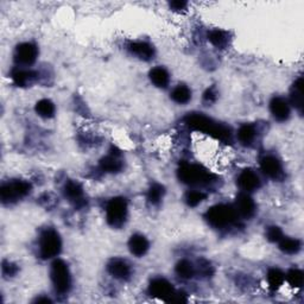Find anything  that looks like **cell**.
<instances>
[{"instance_id": "484cf974", "label": "cell", "mask_w": 304, "mask_h": 304, "mask_svg": "<svg viewBox=\"0 0 304 304\" xmlns=\"http://www.w3.org/2000/svg\"><path fill=\"white\" fill-rule=\"evenodd\" d=\"M101 169L107 171V173H119L121 169H123V163L118 160L117 157L113 156H108L105 157L104 160L100 162Z\"/></svg>"}, {"instance_id": "d6a6232c", "label": "cell", "mask_w": 304, "mask_h": 304, "mask_svg": "<svg viewBox=\"0 0 304 304\" xmlns=\"http://www.w3.org/2000/svg\"><path fill=\"white\" fill-rule=\"evenodd\" d=\"M18 267L13 264L9 263V262H4L3 263V273L5 276H15L17 273Z\"/></svg>"}, {"instance_id": "f546056e", "label": "cell", "mask_w": 304, "mask_h": 304, "mask_svg": "<svg viewBox=\"0 0 304 304\" xmlns=\"http://www.w3.org/2000/svg\"><path fill=\"white\" fill-rule=\"evenodd\" d=\"M163 195H164V187L156 183L150 188V190H148L147 200L150 201L152 204H158L161 202Z\"/></svg>"}, {"instance_id": "3957f363", "label": "cell", "mask_w": 304, "mask_h": 304, "mask_svg": "<svg viewBox=\"0 0 304 304\" xmlns=\"http://www.w3.org/2000/svg\"><path fill=\"white\" fill-rule=\"evenodd\" d=\"M178 177L183 183L189 184V186H197V184H204L210 182L213 175L201 165L184 163L178 170Z\"/></svg>"}, {"instance_id": "9c48e42d", "label": "cell", "mask_w": 304, "mask_h": 304, "mask_svg": "<svg viewBox=\"0 0 304 304\" xmlns=\"http://www.w3.org/2000/svg\"><path fill=\"white\" fill-rule=\"evenodd\" d=\"M38 49L32 43H22L16 49V61L23 65H30L37 59Z\"/></svg>"}, {"instance_id": "1f68e13d", "label": "cell", "mask_w": 304, "mask_h": 304, "mask_svg": "<svg viewBox=\"0 0 304 304\" xmlns=\"http://www.w3.org/2000/svg\"><path fill=\"white\" fill-rule=\"evenodd\" d=\"M266 237H267V239H269L270 241H272V243H278V241L283 238V232L279 227L272 226L267 230Z\"/></svg>"}, {"instance_id": "cb8c5ba5", "label": "cell", "mask_w": 304, "mask_h": 304, "mask_svg": "<svg viewBox=\"0 0 304 304\" xmlns=\"http://www.w3.org/2000/svg\"><path fill=\"white\" fill-rule=\"evenodd\" d=\"M278 243L280 251L286 254H296L300 250V241L292 238H282Z\"/></svg>"}, {"instance_id": "6da1fadb", "label": "cell", "mask_w": 304, "mask_h": 304, "mask_svg": "<svg viewBox=\"0 0 304 304\" xmlns=\"http://www.w3.org/2000/svg\"><path fill=\"white\" fill-rule=\"evenodd\" d=\"M186 123L191 130L210 135L217 140L227 141L231 139L230 128L215 123L203 114H189L186 118Z\"/></svg>"}, {"instance_id": "5bb4252c", "label": "cell", "mask_w": 304, "mask_h": 304, "mask_svg": "<svg viewBox=\"0 0 304 304\" xmlns=\"http://www.w3.org/2000/svg\"><path fill=\"white\" fill-rule=\"evenodd\" d=\"M260 168H262L263 173L271 178H278L282 174L280 162L272 156L264 157L260 162Z\"/></svg>"}, {"instance_id": "7402d4cb", "label": "cell", "mask_w": 304, "mask_h": 304, "mask_svg": "<svg viewBox=\"0 0 304 304\" xmlns=\"http://www.w3.org/2000/svg\"><path fill=\"white\" fill-rule=\"evenodd\" d=\"M291 101L295 107L302 113L303 110V79L299 78L292 87Z\"/></svg>"}, {"instance_id": "e0dca14e", "label": "cell", "mask_w": 304, "mask_h": 304, "mask_svg": "<svg viewBox=\"0 0 304 304\" xmlns=\"http://www.w3.org/2000/svg\"><path fill=\"white\" fill-rule=\"evenodd\" d=\"M150 80L158 88H165L169 85V72L162 67H156L150 71Z\"/></svg>"}, {"instance_id": "d6986e66", "label": "cell", "mask_w": 304, "mask_h": 304, "mask_svg": "<svg viewBox=\"0 0 304 304\" xmlns=\"http://www.w3.org/2000/svg\"><path fill=\"white\" fill-rule=\"evenodd\" d=\"M65 196L68 197L69 201L71 202H80V201L84 199V189L78 182L70 181L65 184V189H64Z\"/></svg>"}, {"instance_id": "603a6c76", "label": "cell", "mask_w": 304, "mask_h": 304, "mask_svg": "<svg viewBox=\"0 0 304 304\" xmlns=\"http://www.w3.org/2000/svg\"><path fill=\"white\" fill-rule=\"evenodd\" d=\"M36 112L42 118H52L55 114V105L48 99H42L36 104Z\"/></svg>"}, {"instance_id": "836d02e7", "label": "cell", "mask_w": 304, "mask_h": 304, "mask_svg": "<svg viewBox=\"0 0 304 304\" xmlns=\"http://www.w3.org/2000/svg\"><path fill=\"white\" fill-rule=\"evenodd\" d=\"M203 98L207 102H213V101H215L216 95H215V93H213V89H208L206 93H204Z\"/></svg>"}, {"instance_id": "44dd1931", "label": "cell", "mask_w": 304, "mask_h": 304, "mask_svg": "<svg viewBox=\"0 0 304 304\" xmlns=\"http://www.w3.org/2000/svg\"><path fill=\"white\" fill-rule=\"evenodd\" d=\"M256 134L257 132L253 125L245 124L238 130V139L240 140L241 144L250 145L254 140V138H256Z\"/></svg>"}, {"instance_id": "4dcf8cb0", "label": "cell", "mask_w": 304, "mask_h": 304, "mask_svg": "<svg viewBox=\"0 0 304 304\" xmlns=\"http://www.w3.org/2000/svg\"><path fill=\"white\" fill-rule=\"evenodd\" d=\"M206 197H207V195L202 193V191L193 190V191H189V193L187 194L186 202L188 206L196 207V206H199V204L202 202L203 200H206Z\"/></svg>"}, {"instance_id": "4fadbf2b", "label": "cell", "mask_w": 304, "mask_h": 304, "mask_svg": "<svg viewBox=\"0 0 304 304\" xmlns=\"http://www.w3.org/2000/svg\"><path fill=\"white\" fill-rule=\"evenodd\" d=\"M238 183H239V187L241 189L246 191V193L257 190L258 188L260 187L259 177L257 176L256 173H253V171L250 169L244 170L243 173L240 174L239 178H238Z\"/></svg>"}, {"instance_id": "d590c367", "label": "cell", "mask_w": 304, "mask_h": 304, "mask_svg": "<svg viewBox=\"0 0 304 304\" xmlns=\"http://www.w3.org/2000/svg\"><path fill=\"white\" fill-rule=\"evenodd\" d=\"M36 302H37V303H43V302H44V303H51V300L49 298H43V297H42V298L36 299Z\"/></svg>"}, {"instance_id": "4316f807", "label": "cell", "mask_w": 304, "mask_h": 304, "mask_svg": "<svg viewBox=\"0 0 304 304\" xmlns=\"http://www.w3.org/2000/svg\"><path fill=\"white\" fill-rule=\"evenodd\" d=\"M176 272L181 278L190 279L193 278L195 275V269L190 262H188V260H181L176 265Z\"/></svg>"}, {"instance_id": "7a4b0ae2", "label": "cell", "mask_w": 304, "mask_h": 304, "mask_svg": "<svg viewBox=\"0 0 304 304\" xmlns=\"http://www.w3.org/2000/svg\"><path fill=\"white\" fill-rule=\"evenodd\" d=\"M206 219L209 224L215 228H224L238 219L237 210L227 204H216L206 213Z\"/></svg>"}, {"instance_id": "8fae6325", "label": "cell", "mask_w": 304, "mask_h": 304, "mask_svg": "<svg viewBox=\"0 0 304 304\" xmlns=\"http://www.w3.org/2000/svg\"><path fill=\"white\" fill-rule=\"evenodd\" d=\"M108 272L111 273L114 278L120 279V280H126L130 278L131 276V267L123 259H112L107 265Z\"/></svg>"}, {"instance_id": "ba28073f", "label": "cell", "mask_w": 304, "mask_h": 304, "mask_svg": "<svg viewBox=\"0 0 304 304\" xmlns=\"http://www.w3.org/2000/svg\"><path fill=\"white\" fill-rule=\"evenodd\" d=\"M148 291H150L151 296L165 300V302H170L175 293H176L173 284L164 278H156L152 280L150 287H148Z\"/></svg>"}, {"instance_id": "ffe728a7", "label": "cell", "mask_w": 304, "mask_h": 304, "mask_svg": "<svg viewBox=\"0 0 304 304\" xmlns=\"http://www.w3.org/2000/svg\"><path fill=\"white\" fill-rule=\"evenodd\" d=\"M171 99H173L176 104L184 105L187 104V102H189L191 99V91L187 86L178 85L177 87L171 92Z\"/></svg>"}, {"instance_id": "30bf717a", "label": "cell", "mask_w": 304, "mask_h": 304, "mask_svg": "<svg viewBox=\"0 0 304 304\" xmlns=\"http://www.w3.org/2000/svg\"><path fill=\"white\" fill-rule=\"evenodd\" d=\"M236 210L238 215L245 217V219H250L256 213V203L249 194L243 193L238 196Z\"/></svg>"}, {"instance_id": "5b68a950", "label": "cell", "mask_w": 304, "mask_h": 304, "mask_svg": "<svg viewBox=\"0 0 304 304\" xmlns=\"http://www.w3.org/2000/svg\"><path fill=\"white\" fill-rule=\"evenodd\" d=\"M127 217V202L123 197H114L106 208V219L110 226L120 228Z\"/></svg>"}, {"instance_id": "e575fe53", "label": "cell", "mask_w": 304, "mask_h": 304, "mask_svg": "<svg viewBox=\"0 0 304 304\" xmlns=\"http://www.w3.org/2000/svg\"><path fill=\"white\" fill-rule=\"evenodd\" d=\"M171 8H173L174 10H182L184 9L187 6V3L186 2H173L170 4Z\"/></svg>"}, {"instance_id": "8992f818", "label": "cell", "mask_w": 304, "mask_h": 304, "mask_svg": "<svg viewBox=\"0 0 304 304\" xmlns=\"http://www.w3.org/2000/svg\"><path fill=\"white\" fill-rule=\"evenodd\" d=\"M51 280L54 284L55 290L58 293H65L69 291L71 285V277L69 272L68 265L63 260L56 259L51 265Z\"/></svg>"}, {"instance_id": "83f0119b", "label": "cell", "mask_w": 304, "mask_h": 304, "mask_svg": "<svg viewBox=\"0 0 304 304\" xmlns=\"http://www.w3.org/2000/svg\"><path fill=\"white\" fill-rule=\"evenodd\" d=\"M208 41H209L214 47L223 48L227 44V35L221 30H211L208 34Z\"/></svg>"}, {"instance_id": "2e32d148", "label": "cell", "mask_w": 304, "mask_h": 304, "mask_svg": "<svg viewBox=\"0 0 304 304\" xmlns=\"http://www.w3.org/2000/svg\"><path fill=\"white\" fill-rule=\"evenodd\" d=\"M148 247L150 245H148L147 239L141 234H134L128 241V249L135 257H143L148 251Z\"/></svg>"}, {"instance_id": "d4e9b609", "label": "cell", "mask_w": 304, "mask_h": 304, "mask_svg": "<svg viewBox=\"0 0 304 304\" xmlns=\"http://www.w3.org/2000/svg\"><path fill=\"white\" fill-rule=\"evenodd\" d=\"M285 282V275L278 269H271L267 273V283L271 289L277 290Z\"/></svg>"}, {"instance_id": "f1b7e54d", "label": "cell", "mask_w": 304, "mask_h": 304, "mask_svg": "<svg viewBox=\"0 0 304 304\" xmlns=\"http://www.w3.org/2000/svg\"><path fill=\"white\" fill-rule=\"evenodd\" d=\"M285 279L292 287H302L304 282L303 271H300L298 269L290 270L289 272H287V275L285 276Z\"/></svg>"}, {"instance_id": "9a60e30c", "label": "cell", "mask_w": 304, "mask_h": 304, "mask_svg": "<svg viewBox=\"0 0 304 304\" xmlns=\"http://www.w3.org/2000/svg\"><path fill=\"white\" fill-rule=\"evenodd\" d=\"M128 50H130L132 55L137 56L138 58L143 59V61H150L155 55L154 48L148 43L145 42L131 43L130 47H128Z\"/></svg>"}, {"instance_id": "277c9868", "label": "cell", "mask_w": 304, "mask_h": 304, "mask_svg": "<svg viewBox=\"0 0 304 304\" xmlns=\"http://www.w3.org/2000/svg\"><path fill=\"white\" fill-rule=\"evenodd\" d=\"M62 250V241L55 230H45L39 240V256L43 259H51L57 257Z\"/></svg>"}, {"instance_id": "7c38bea8", "label": "cell", "mask_w": 304, "mask_h": 304, "mask_svg": "<svg viewBox=\"0 0 304 304\" xmlns=\"http://www.w3.org/2000/svg\"><path fill=\"white\" fill-rule=\"evenodd\" d=\"M270 110L276 120L285 121L290 117V106L283 98H273L270 102Z\"/></svg>"}, {"instance_id": "52a82bcc", "label": "cell", "mask_w": 304, "mask_h": 304, "mask_svg": "<svg viewBox=\"0 0 304 304\" xmlns=\"http://www.w3.org/2000/svg\"><path fill=\"white\" fill-rule=\"evenodd\" d=\"M31 186L25 181H13L10 183H6L0 189V197L3 202L10 203L15 202L21 197H24L25 195L30 193Z\"/></svg>"}, {"instance_id": "ac0fdd59", "label": "cell", "mask_w": 304, "mask_h": 304, "mask_svg": "<svg viewBox=\"0 0 304 304\" xmlns=\"http://www.w3.org/2000/svg\"><path fill=\"white\" fill-rule=\"evenodd\" d=\"M36 76H37V74L32 70L16 69V70L12 72V80L15 81V84L19 86V87H24V86L31 84L36 79Z\"/></svg>"}]
</instances>
